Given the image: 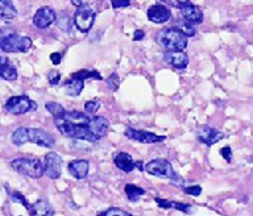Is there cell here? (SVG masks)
Wrapping results in <instances>:
<instances>
[{
    "label": "cell",
    "instance_id": "cell-22",
    "mask_svg": "<svg viewBox=\"0 0 253 216\" xmlns=\"http://www.w3.org/2000/svg\"><path fill=\"white\" fill-rule=\"evenodd\" d=\"M17 16V9L12 0H0V19L9 21Z\"/></svg>",
    "mask_w": 253,
    "mask_h": 216
},
{
    "label": "cell",
    "instance_id": "cell-40",
    "mask_svg": "<svg viewBox=\"0 0 253 216\" xmlns=\"http://www.w3.org/2000/svg\"><path fill=\"white\" fill-rule=\"evenodd\" d=\"M144 166H145V165H144L141 161H136V168H137L138 170H141V172H142V170H144Z\"/></svg>",
    "mask_w": 253,
    "mask_h": 216
},
{
    "label": "cell",
    "instance_id": "cell-35",
    "mask_svg": "<svg viewBox=\"0 0 253 216\" xmlns=\"http://www.w3.org/2000/svg\"><path fill=\"white\" fill-rule=\"evenodd\" d=\"M111 5H112V8H115V9L129 7L130 0H111Z\"/></svg>",
    "mask_w": 253,
    "mask_h": 216
},
{
    "label": "cell",
    "instance_id": "cell-25",
    "mask_svg": "<svg viewBox=\"0 0 253 216\" xmlns=\"http://www.w3.org/2000/svg\"><path fill=\"white\" fill-rule=\"evenodd\" d=\"M11 140L12 142L17 146H21L24 145L25 142H29L28 141V128H25V127H20V128H17V130L12 133Z\"/></svg>",
    "mask_w": 253,
    "mask_h": 216
},
{
    "label": "cell",
    "instance_id": "cell-14",
    "mask_svg": "<svg viewBox=\"0 0 253 216\" xmlns=\"http://www.w3.org/2000/svg\"><path fill=\"white\" fill-rule=\"evenodd\" d=\"M165 61L169 63L170 66L174 67L175 70H185L187 65H189L190 59L189 55L186 54L185 51H168L165 55Z\"/></svg>",
    "mask_w": 253,
    "mask_h": 216
},
{
    "label": "cell",
    "instance_id": "cell-18",
    "mask_svg": "<svg viewBox=\"0 0 253 216\" xmlns=\"http://www.w3.org/2000/svg\"><path fill=\"white\" fill-rule=\"evenodd\" d=\"M154 202L157 203L160 209L164 210H178L181 213L191 214L193 213V206L187 205V203H182V202H174L168 201V199H162V198H154Z\"/></svg>",
    "mask_w": 253,
    "mask_h": 216
},
{
    "label": "cell",
    "instance_id": "cell-27",
    "mask_svg": "<svg viewBox=\"0 0 253 216\" xmlns=\"http://www.w3.org/2000/svg\"><path fill=\"white\" fill-rule=\"evenodd\" d=\"M8 190V194H9V197H11V199L13 202H17V203H21V205L25 207V209H29L31 207V203L27 201V198L24 197L23 194H20L19 191H15V190H9L8 189V186H5Z\"/></svg>",
    "mask_w": 253,
    "mask_h": 216
},
{
    "label": "cell",
    "instance_id": "cell-1",
    "mask_svg": "<svg viewBox=\"0 0 253 216\" xmlns=\"http://www.w3.org/2000/svg\"><path fill=\"white\" fill-rule=\"evenodd\" d=\"M55 128L65 137L84 141H99L108 133L110 122L103 116H91L79 111L65 110L54 118Z\"/></svg>",
    "mask_w": 253,
    "mask_h": 216
},
{
    "label": "cell",
    "instance_id": "cell-38",
    "mask_svg": "<svg viewBox=\"0 0 253 216\" xmlns=\"http://www.w3.org/2000/svg\"><path fill=\"white\" fill-rule=\"evenodd\" d=\"M61 59H62V54L61 53H51L50 54V61L53 62V65H59Z\"/></svg>",
    "mask_w": 253,
    "mask_h": 216
},
{
    "label": "cell",
    "instance_id": "cell-16",
    "mask_svg": "<svg viewBox=\"0 0 253 216\" xmlns=\"http://www.w3.org/2000/svg\"><path fill=\"white\" fill-rule=\"evenodd\" d=\"M181 16L182 19L191 24H201L203 21V12L201 11V8L194 5L193 3L181 8Z\"/></svg>",
    "mask_w": 253,
    "mask_h": 216
},
{
    "label": "cell",
    "instance_id": "cell-2",
    "mask_svg": "<svg viewBox=\"0 0 253 216\" xmlns=\"http://www.w3.org/2000/svg\"><path fill=\"white\" fill-rule=\"evenodd\" d=\"M32 47V40L21 36L11 28H0V49L5 53H27Z\"/></svg>",
    "mask_w": 253,
    "mask_h": 216
},
{
    "label": "cell",
    "instance_id": "cell-19",
    "mask_svg": "<svg viewBox=\"0 0 253 216\" xmlns=\"http://www.w3.org/2000/svg\"><path fill=\"white\" fill-rule=\"evenodd\" d=\"M115 165L118 166L119 169L123 170L124 173H130L136 169V161H134L132 156L126 152H120L115 156L114 158Z\"/></svg>",
    "mask_w": 253,
    "mask_h": 216
},
{
    "label": "cell",
    "instance_id": "cell-8",
    "mask_svg": "<svg viewBox=\"0 0 253 216\" xmlns=\"http://www.w3.org/2000/svg\"><path fill=\"white\" fill-rule=\"evenodd\" d=\"M124 134L126 138L141 142V144H156V142H162L166 140V136L156 134L153 132H148V130H134V128H126Z\"/></svg>",
    "mask_w": 253,
    "mask_h": 216
},
{
    "label": "cell",
    "instance_id": "cell-37",
    "mask_svg": "<svg viewBox=\"0 0 253 216\" xmlns=\"http://www.w3.org/2000/svg\"><path fill=\"white\" fill-rule=\"evenodd\" d=\"M58 27L62 28L63 31H70V19L69 17H62L58 20Z\"/></svg>",
    "mask_w": 253,
    "mask_h": 216
},
{
    "label": "cell",
    "instance_id": "cell-24",
    "mask_svg": "<svg viewBox=\"0 0 253 216\" xmlns=\"http://www.w3.org/2000/svg\"><path fill=\"white\" fill-rule=\"evenodd\" d=\"M174 28H177L178 31H181L186 37H193V36L197 35V29L194 27L193 24L189 23V21H186V20H178L174 24Z\"/></svg>",
    "mask_w": 253,
    "mask_h": 216
},
{
    "label": "cell",
    "instance_id": "cell-13",
    "mask_svg": "<svg viewBox=\"0 0 253 216\" xmlns=\"http://www.w3.org/2000/svg\"><path fill=\"white\" fill-rule=\"evenodd\" d=\"M146 16L152 23L164 24L168 23L171 19V11L165 5H162V4H156V5H152V7L148 8Z\"/></svg>",
    "mask_w": 253,
    "mask_h": 216
},
{
    "label": "cell",
    "instance_id": "cell-12",
    "mask_svg": "<svg viewBox=\"0 0 253 216\" xmlns=\"http://www.w3.org/2000/svg\"><path fill=\"white\" fill-rule=\"evenodd\" d=\"M55 19L57 15L50 7H41L33 16V24L40 29H45L54 23Z\"/></svg>",
    "mask_w": 253,
    "mask_h": 216
},
{
    "label": "cell",
    "instance_id": "cell-28",
    "mask_svg": "<svg viewBox=\"0 0 253 216\" xmlns=\"http://www.w3.org/2000/svg\"><path fill=\"white\" fill-rule=\"evenodd\" d=\"M45 108H46V111L49 112V114H51L53 118L58 116V115H61L63 111H65V108H63L59 103H55V102L46 103V104H45Z\"/></svg>",
    "mask_w": 253,
    "mask_h": 216
},
{
    "label": "cell",
    "instance_id": "cell-23",
    "mask_svg": "<svg viewBox=\"0 0 253 216\" xmlns=\"http://www.w3.org/2000/svg\"><path fill=\"white\" fill-rule=\"evenodd\" d=\"M124 191H126V198H128L130 202H138L140 201V198H141L142 195H145L146 193L142 187H138V186L132 185V183H126V187H124Z\"/></svg>",
    "mask_w": 253,
    "mask_h": 216
},
{
    "label": "cell",
    "instance_id": "cell-31",
    "mask_svg": "<svg viewBox=\"0 0 253 216\" xmlns=\"http://www.w3.org/2000/svg\"><path fill=\"white\" fill-rule=\"evenodd\" d=\"M158 1H161V3L164 4H168V5H170V7L179 8V9L185 7V5L191 4L190 0H158Z\"/></svg>",
    "mask_w": 253,
    "mask_h": 216
},
{
    "label": "cell",
    "instance_id": "cell-29",
    "mask_svg": "<svg viewBox=\"0 0 253 216\" xmlns=\"http://www.w3.org/2000/svg\"><path fill=\"white\" fill-rule=\"evenodd\" d=\"M96 216H133V215L129 213H126V211H124V210L118 209V207H111V209L106 210V211L99 213Z\"/></svg>",
    "mask_w": 253,
    "mask_h": 216
},
{
    "label": "cell",
    "instance_id": "cell-26",
    "mask_svg": "<svg viewBox=\"0 0 253 216\" xmlns=\"http://www.w3.org/2000/svg\"><path fill=\"white\" fill-rule=\"evenodd\" d=\"M73 77L75 78L82 79V81H86V79H96V81H102V75L99 74L96 70H87V69H82V70H78L73 73Z\"/></svg>",
    "mask_w": 253,
    "mask_h": 216
},
{
    "label": "cell",
    "instance_id": "cell-6",
    "mask_svg": "<svg viewBox=\"0 0 253 216\" xmlns=\"http://www.w3.org/2000/svg\"><path fill=\"white\" fill-rule=\"evenodd\" d=\"M5 110L12 115H24L31 111L37 110V103L29 99L27 95H17L12 96L5 103Z\"/></svg>",
    "mask_w": 253,
    "mask_h": 216
},
{
    "label": "cell",
    "instance_id": "cell-36",
    "mask_svg": "<svg viewBox=\"0 0 253 216\" xmlns=\"http://www.w3.org/2000/svg\"><path fill=\"white\" fill-rule=\"evenodd\" d=\"M220 154H221V157L224 158L227 162L232 161V149H231L229 146H224V148H221Z\"/></svg>",
    "mask_w": 253,
    "mask_h": 216
},
{
    "label": "cell",
    "instance_id": "cell-30",
    "mask_svg": "<svg viewBox=\"0 0 253 216\" xmlns=\"http://www.w3.org/2000/svg\"><path fill=\"white\" fill-rule=\"evenodd\" d=\"M99 108H100V100H98V99L88 100V102L84 103V111H86V114L88 115L96 114Z\"/></svg>",
    "mask_w": 253,
    "mask_h": 216
},
{
    "label": "cell",
    "instance_id": "cell-20",
    "mask_svg": "<svg viewBox=\"0 0 253 216\" xmlns=\"http://www.w3.org/2000/svg\"><path fill=\"white\" fill-rule=\"evenodd\" d=\"M28 213L31 216H54V210L45 199L32 203L31 207L28 209Z\"/></svg>",
    "mask_w": 253,
    "mask_h": 216
},
{
    "label": "cell",
    "instance_id": "cell-4",
    "mask_svg": "<svg viewBox=\"0 0 253 216\" xmlns=\"http://www.w3.org/2000/svg\"><path fill=\"white\" fill-rule=\"evenodd\" d=\"M11 166L17 173L23 174L25 177L33 178V179H39L43 175V164L39 158H16L11 162Z\"/></svg>",
    "mask_w": 253,
    "mask_h": 216
},
{
    "label": "cell",
    "instance_id": "cell-10",
    "mask_svg": "<svg viewBox=\"0 0 253 216\" xmlns=\"http://www.w3.org/2000/svg\"><path fill=\"white\" fill-rule=\"evenodd\" d=\"M28 141L43 148H53L55 145L54 136L41 128H28Z\"/></svg>",
    "mask_w": 253,
    "mask_h": 216
},
{
    "label": "cell",
    "instance_id": "cell-17",
    "mask_svg": "<svg viewBox=\"0 0 253 216\" xmlns=\"http://www.w3.org/2000/svg\"><path fill=\"white\" fill-rule=\"evenodd\" d=\"M0 78L9 82L17 79V70L15 65L11 62V59L4 55H0Z\"/></svg>",
    "mask_w": 253,
    "mask_h": 216
},
{
    "label": "cell",
    "instance_id": "cell-11",
    "mask_svg": "<svg viewBox=\"0 0 253 216\" xmlns=\"http://www.w3.org/2000/svg\"><path fill=\"white\" fill-rule=\"evenodd\" d=\"M197 137L202 144H205L207 146H212L213 144H216V142H219L220 140L224 138V133L220 132V130H215L212 127L205 126L199 130Z\"/></svg>",
    "mask_w": 253,
    "mask_h": 216
},
{
    "label": "cell",
    "instance_id": "cell-33",
    "mask_svg": "<svg viewBox=\"0 0 253 216\" xmlns=\"http://www.w3.org/2000/svg\"><path fill=\"white\" fill-rule=\"evenodd\" d=\"M183 190V193L187 194V195H191V197H199L202 194V187L201 186H185V187H182Z\"/></svg>",
    "mask_w": 253,
    "mask_h": 216
},
{
    "label": "cell",
    "instance_id": "cell-32",
    "mask_svg": "<svg viewBox=\"0 0 253 216\" xmlns=\"http://www.w3.org/2000/svg\"><path fill=\"white\" fill-rule=\"evenodd\" d=\"M107 86L108 88H111V91H118L119 86H120V79H119V75L116 73L111 75L110 78L107 79Z\"/></svg>",
    "mask_w": 253,
    "mask_h": 216
},
{
    "label": "cell",
    "instance_id": "cell-39",
    "mask_svg": "<svg viewBox=\"0 0 253 216\" xmlns=\"http://www.w3.org/2000/svg\"><path fill=\"white\" fill-rule=\"evenodd\" d=\"M144 37H145V33H144V31H141V29H136V31H134L133 41H140V40H142Z\"/></svg>",
    "mask_w": 253,
    "mask_h": 216
},
{
    "label": "cell",
    "instance_id": "cell-34",
    "mask_svg": "<svg viewBox=\"0 0 253 216\" xmlns=\"http://www.w3.org/2000/svg\"><path fill=\"white\" fill-rule=\"evenodd\" d=\"M47 79H49V83H50L51 86H55V85H58L59 81H61V74H59L58 71L51 70L49 74H47Z\"/></svg>",
    "mask_w": 253,
    "mask_h": 216
},
{
    "label": "cell",
    "instance_id": "cell-3",
    "mask_svg": "<svg viewBox=\"0 0 253 216\" xmlns=\"http://www.w3.org/2000/svg\"><path fill=\"white\" fill-rule=\"evenodd\" d=\"M157 43L168 51H182L187 46V37L177 28H165L157 33Z\"/></svg>",
    "mask_w": 253,
    "mask_h": 216
},
{
    "label": "cell",
    "instance_id": "cell-41",
    "mask_svg": "<svg viewBox=\"0 0 253 216\" xmlns=\"http://www.w3.org/2000/svg\"><path fill=\"white\" fill-rule=\"evenodd\" d=\"M82 3H83V0H71V4L75 5V7H79Z\"/></svg>",
    "mask_w": 253,
    "mask_h": 216
},
{
    "label": "cell",
    "instance_id": "cell-21",
    "mask_svg": "<svg viewBox=\"0 0 253 216\" xmlns=\"http://www.w3.org/2000/svg\"><path fill=\"white\" fill-rule=\"evenodd\" d=\"M62 87L69 96H79L83 91V87H84V81L70 75V78H67L62 83Z\"/></svg>",
    "mask_w": 253,
    "mask_h": 216
},
{
    "label": "cell",
    "instance_id": "cell-9",
    "mask_svg": "<svg viewBox=\"0 0 253 216\" xmlns=\"http://www.w3.org/2000/svg\"><path fill=\"white\" fill-rule=\"evenodd\" d=\"M43 174L50 179H58L62 174V158L54 152H50L45 156Z\"/></svg>",
    "mask_w": 253,
    "mask_h": 216
},
{
    "label": "cell",
    "instance_id": "cell-5",
    "mask_svg": "<svg viewBox=\"0 0 253 216\" xmlns=\"http://www.w3.org/2000/svg\"><path fill=\"white\" fill-rule=\"evenodd\" d=\"M144 170H145L146 173H149L150 175H153V177L182 182L181 177L175 173V170L173 169L171 164L168 160H165V158H156L153 161L148 162L144 166Z\"/></svg>",
    "mask_w": 253,
    "mask_h": 216
},
{
    "label": "cell",
    "instance_id": "cell-15",
    "mask_svg": "<svg viewBox=\"0 0 253 216\" xmlns=\"http://www.w3.org/2000/svg\"><path fill=\"white\" fill-rule=\"evenodd\" d=\"M69 173L77 179H84L90 170V162L87 160H74L67 165Z\"/></svg>",
    "mask_w": 253,
    "mask_h": 216
},
{
    "label": "cell",
    "instance_id": "cell-7",
    "mask_svg": "<svg viewBox=\"0 0 253 216\" xmlns=\"http://www.w3.org/2000/svg\"><path fill=\"white\" fill-rule=\"evenodd\" d=\"M95 21V12L92 11V8L88 4H81L79 7H77L74 15V23L75 27L79 32L82 33H87L90 32Z\"/></svg>",
    "mask_w": 253,
    "mask_h": 216
}]
</instances>
